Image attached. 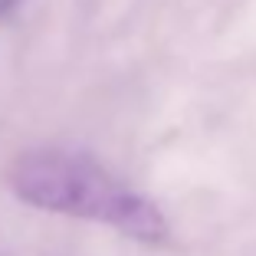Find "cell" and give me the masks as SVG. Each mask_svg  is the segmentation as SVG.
Returning <instances> with one entry per match:
<instances>
[{
    "instance_id": "cell-1",
    "label": "cell",
    "mask_w": 256,
    "mask_h": 256,
    "mask_svg": "<svg viewBox=\"0 0 256 256\" xmlns=\"http://www.w3.org/2000/svg\"><path fill=\"white\" fill-rule=\"evenodd\" d=\"M7 184L23 204L46 214L92 220L151 246L168 240L164 214L86 151L30 148L7 168Z\"/></svg>"
},
{
    "instance_id": "cell-2",
    "label": "cell",
    "mask_w": 256,
    "mask_h": 256,
    "mask_svg": "<svg viewBox=\"0 0 256 256\" xmlns=\"http://www.w3.org/2000/svg\"><path fill=\"white\" fill-rule=\"evenodd\" d=\"M23 4H26V0H0V23H7Z\"/></svg>"
}]
</instances>
